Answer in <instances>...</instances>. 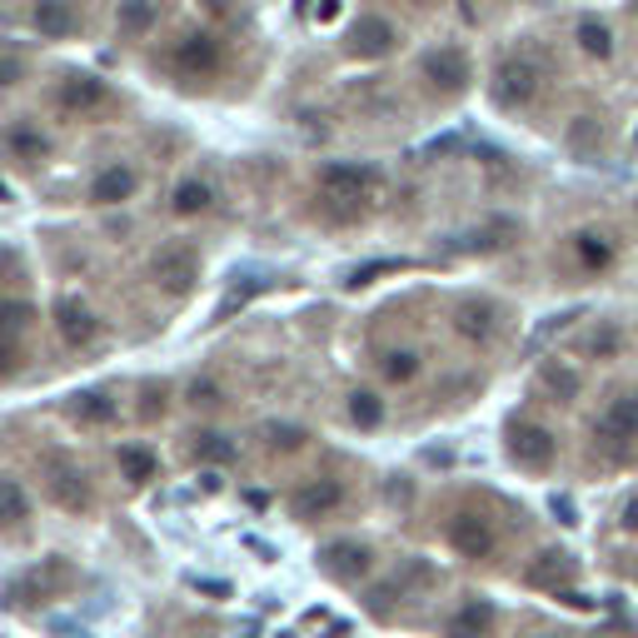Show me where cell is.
<instances>
[{
    "instance_id": "f35d334b",
    "label": "cell",
    "mask_w": 638,
    "mask_h": 638,
    "mask_svg": "<svg viewBox=\"0 0 638 638\" xmlns=\"http://www.w3.org/2000/svg\"><path fill=\"white\" fill-rule=\"evenodd\" d=\"M189 400H195V404H220V390H214V384H195V390H189Z\"/></svg>"
},
{
    "instance_id": "603a6c76",
    "label": "cell",
    "mask_w": 638,
    "mask_h": 638,
    "mask_svg": "<svg viewBox=\"0 0 638 638\" xmlns=\"http://www.w3.org/2000/svg\"><path fill=\"white\" fill-rule=\"evenodd\" d=\"M120 474H125V479H135V484L155 479V454L145 450V444H120Z\"/></svg>"
},
{
    "instance_id": "8992f818",
    "label": "cell",
    "mask_w": 638,
    "mask_h": 638,
    "mask_svg": "<svg viewBox=\"0 0 638 638\" xmlns=\"http://www.w3.org/2000/svg\"><path fill=\"white\" fill-rule=\"evenodd\" d=\"M150 270H155V280H160V290H170V295H189V290H195V280H200L195 255H189V249H180V245L160 249Z\"/></svg>"
},
{
    "instance_id": "9c48e42d",
    "label": "cell",
    "mask_w": 638,
    "mask_h": 638,
    "mask_svg": "<svg viewBox=\"0 0 638 638\" xmlns=\"http://www.w3.org/2000/svg\"><path fill=\"white\" fill-rule=\"evenodd\" d=\"M394 40H400V30H394L384 15H359L355 30H349V50H355L359 60H379V56H390Z\"/></svg>"
},
{
    "instance_id": "7c38bea8",
    "label": "cell",
    "mask_w": 638,
    "mask_h": 638,
    "mask_svg": "<svg viewBox=\"0 0 638 638\" xmlns=\"http://www.w3.org/2000/svg\"><path fill=\"white\" fill-rule=\"evenodd\" d=\"M110 100L106 81H95V75H65L60 81V106L65 110H81V115H90V110H100Z\"/></svg>"
},
{
    "instance_id": "6da1fadb",
    "label": "cell",
    "mask_w": 638,
    "mask_h": 638,
    "mask_svg": "<svg viewBox=\"0 0 638 638\" xmlns=\"http://www.w3.org/2000/svg\"><path fill=\"white\" fill-rule=\"evenodd\" d=\"M539 85H544V60L533 56V50H519V56H508L499 60V71H494V95H499V106H529L533 95H539Z\"/></svg>"
},
{
    "instance_id": "5b68a950",
    "label": "cell",
    "mask_w": 638,
    "mask_h": 638,
    "mask_svg": "<svg viewBox=\"0 0 638 638\" xmlns=\"http://www.w3.org/2000/svg\"><path fill=\"white\" fill-rule=\"evenodd\" d=\"M340 504H344L340 479H309V484H299L295 494H290V514H295V519H324V514H334Z\"/></svg>"
},
{
    "instance_id": "b9f144b4",
    "label": "cell",
    "mask_w": 638,
    "mask_h": 638,
    "mask_svg": "<svg viewBox=\"0 0 638 638\" xmlns=\"http://www.w3.org/2000/svg\"><path fill=\"white\" fill-rule=\"evenodd\" d=\"M634 150H638V131H634Z\"/></svg>"
},
{
    "instance_id": "30bf717a",
    "label": "cell",
    "mask_w": 638,
    "mask_h": 638,
    "mask_svg": "<svg viewBox=\"0 0 638 638\" xmlns=\"http://www.w3.org/2000/svg\"><path fill=\"white\" fill-rule=\"evenodd\" d=\"M599 439H609V444H628V439H638V394H618V400H609V409L599 414V429H593Z\"/></svg>"
},
{
    "instance_id": "d6a6232c",
    "label": "cell",
    "mask_w": 638,
    "mask_h": 638,
    "mask_svg": "<svg viewBox=\"0 0 638 638\" xmlns=\"http://www.w3.org/2000/svg\"><path fill=\"white\" fill-rule=\"evenodd\" d=\"M30 315H36V309H30V305H21V299H11V305H5V334H11V344L25 334V324H30Z\"/></svg>"
},
{
    "instance_id": "ac0fdd59",
    "label": "cell",
    "mask_w": 638,
    "mask_h": 638,
    "mask_svg": "<svg viewBox=\"0 0 638 638\" xmlns=\"http://www.w3.org/2000/svg\"><path fill=\"white\" fill-rule=\"evenodd\" d=\"M30 21H36V30L46 40H65L75 30V11L71 0H36V11H30Z\"/></svg>"
},
{
    "instance_id": "f546056e",
    "label": "cell",
    "mask_w": 638,
    "mask_h": 638,
    "mask_svg": "<svg viewBox=\"0 0 638 638\" xmlns=\"http://www.w3.org/2000/svg\"><path fill=\"white\" fill-rule=\"evenodd\" d=\"M0 504H5V524H11V529H21V524H25V514H30V504H25V489H21V479H5V484H0Z\"/></svg>"
},
{
    "instance_id": "8d00e7d4",
    "label": "cell",
    "mask_w": 638,
    "mask_h": 638,
    "mask_svg": "<svg viewBox=\"0 0 638 638\" xmlns=\"http://www.w3.org/2000/svg\"><path fill=\"white\" fill-rule=\"evenodd\" d=\"M390 270H400V265H394V260H375V265H365V270L349 274V284H369L375 274H390Z\"/></svg>"
},
{
    "instance_id": "5bb4252c",
    "label": "cell",
    "mask_w": 638,
    "mask_h": 638,
    "mask_svg": "<svg viewBox=\"0 0 638 638\" xmlns=\"http://www.w3.org/2000/svg\"><path fill=\"white\" fill-rule=\"evenodd\" d=\"M56 330H60V340L65 344H90L100 324H95V315L81 305V299H60L56 305Z\"/></svg>"
},
{
    "instance_id": "44dd1931",
    "label": "cell",
    "mask_w": 638,
    "mask_h": 638,
    "mask_svg": "<svg viewBox=\"0 0 638 638\" xmlns=\"http://www.w3.org/2000/svg\"><path fill=\"white\" fill-rule=\"evenodd\" d=\"M155 25V0H120V11H115V30L120 36H145Z\"/></svg>"
},
{
    "instance_id": "f1b7e54d",
    "label": "cell",
    "mask_w": 638,
    "mask_h": 638,
    "mask_svg": "<svg viewBox=\"0 0 638 638\" xmlns=\"http://www.w3.org/2000/svg\"><path fill=\"white\" fill-rule=\"evenodd\" d=\"M579 46L589 50V56H599V60L614 56V36H609V25L603 21H579Z\"/></svg>"
},
{
    "instance_id": "3957f363",
    "label": "cell",
    "mask_w": 638,
    "mask_h": 638,
    "mask_svg": "<svg viewBox=\"0 0 638 638\" xmlns=\"http://www.w3.org/2000/svg\"><path fill=\"white\" fill-rule=\"evenodd\" d=\"M40 474H46V489L60 508H90V484H85V469H75L65 454H46L40 459Z\"/></svg>"
},
{
    "instance_id": "ab89813d",
    "label": "cell",
    "mask_w": 638,
    "mask_h": 638,
    "mask_svg": "<svg viewBox=\"0 0 638 638\" xmlns=\"http://www.w3.org/2000/svg\"><path fill=\"white\" fill-rule=\"evenodd\" d=\"M624 529H638V499H628L624 504Z\"/></svg>"
},
{
    "instance_id": "4dcf8cb0",
    "label": "cell",
    "mask_w": 638,
    "mask_h": 638,
    "mask_svg": "<svg viewBox=\"0 0 638 638\" xmlns=\"http://www.w3.org/2000/svg\"><path fill=\"white\" fill-rule=\"evenodd\" d=\"M419 375V359L409 355V349H394V355H384V379H394V384H404V379Z\"/></svg>"
},
{
    "instance_id": "ba28073f",
    "label": "cell",
    "mask_w": 638,
    "mask_h": 638,
    "mask_svg": "<svg viewBox=\"0 0 638 638\" xmlns=\"http://www.w3.org/2000/svg\"><path fill=\"white\" fill-rule=\"evenodd\" d=\"M319 568L334 574V579H344V584H355L369 574V549L355 544V539H334V544L319 549Z\"/></svg>"
},
{
    "instance_id": "4316f807",
    "label": "cell",
    "mask_w": 638,
    "mask_h": 638,
    "mask_svg": "<svg viewBox=\"0 0 638 638\" xmlns=\"http://www.w3.org/2000/svg\"><path fill=\"white\" fill-rule=\"evenodd\" d=\"M349 419H355L359 429H379V425H384V404H379V394H369V390L349 394Z\"/></svg>"
},
{
    "instance_id": "cb8c5ba5",
    "label": "cell",
    "mask_w": 638,
    "mask_h": 638,
    "mask_svg": "<svg viewBox=\"0 0 638 638\" xmlns=\"http://www.w3.org/2000/svg\"><path fill=\"white\" fill-rule=\"evenodd\" d=\"M214 205V189L205 185V180H185V185L175 189V214H205Z\"/></svg>"
},
{
    "instance_id": "60d3db41",
    "label": "cell",
    "mask_w": 638,
    "mask_h": 638,
    "mask_svg": "<svg viewBox=\"0 0 638 638\" xmlns=\"http://www.w3.org/2000/svg\"><path fill=\"white\" fill-rule=\"evenodd\" d=\"M15 75H21V60L5 56V85H15Z\"/></svg>"
},
{
    "instance_id": "83f0119b",
    "label": "cell",
    "mask_w": 638,
    "mask_h": 638,
    "mask_svg": "<svg viewBox=\"0 0 638 638\" xmlns=\"http://www.w3.org/2000/svg\"><path fill=\"white\" fill-rule=\"evenodd\" d=\"M544 390L559 394V400H579L584 379H579V369H568V365H544Z\"/></svg>"
},
{
    "instance_id": "e0dca14e",
    "label": "cell",
    "mask_w": 638,
    "mask_h": 638,
    "mask_svg": "<svg viewBox=\"0 0 638 638\" xmlns=\"http://www.w3.org/2000/svg\"><path fill=\"white\" fill-rule=\"evenodd\" d=\"M135 195V170L131 165H110L90 180V200L95 205H120Z\"/></svg>"
},
{
    "instance_id": "d4e9b609",
    "label": "cell",
    "mask_w": 638,
    "mask_h": 638,
    "mask_svg": "<svg viewBox=\"0 0 638 638\" xmlns=\"http://www.w3.org/2000/svg\"><path fill=\"white\" fill-rule=\"evenodd\" d=\"M574 255H579V260L589 265V270H603L614 249H609V240H603L599 230H579V235H574Z\"/></svg>"
},
{
    "instance_id": "277c9868",
    "label": "cell",
    "mask_w": 638,
    "mask_h": 638,
    "mask_svg": "<svg viewBox=\"0 0 638 638\" xmlns=\"http://www.w3.org/2000/svg\"><path fill=\"white\" fill-rule=\"evenodd\" d=\"M450 544L459 549L464 559H489L494 554V524L484 514H474V508H459L450 519Z\"/></svg>"
},
{
    "instance_id": "1f68e13d",
    "label": "cell",
    "mask_w": 638,
    "mask_h": 638,
    "mask_svg": "<svg viewBox=\"0 0 638 638\" xmlns=\"http://www.w3.org/2000/svg\"><path fill=\"white\" fill-rule=\"evenodd\" d=\"M265 434H270V450H299V444L309 439L299 425H270Z\"/></svg>"
},
{
    "instance_id": "4fadbf2b",
    "label": "cell",
    "mask_w": 638,
    "mask_h": 638,
    "mask_svg": "<svg viewBox=\"0 0 638 638\" xmlns=\"http://www.w3.org/2000/svg\"><path fill=\"white\" fill-rule=\"evenodd\" d=\"M175 65H180V71H189V75L220 71V40H214V36H185L175 46Z\"/></svg>"
},
{
    "instance_id": "e575fe53",
    "label": "cell",
    "mask_w": 638,
    "mask_h": 638,
    "mask_svg": "<svg viewBox=\"0 0 638 638\" xmlns=\"http://www.w3.org/2000/svg\"><path fill=\"white\" fill-rule=\"evenodd\" d=\"M589 349H593L599 359H614V355H618V330H614V324H603V330L589 340Z\"/></svg>"
},
{
    "instance_id": "8fae6325",
    "label": "cell",
    "mask_w": 638,
    "mask_h": 638,
    "mask_svg": "<svg viewBox=\"0 0 638 638\" xmlns=\"http://www.w3.org/2000/svg\"><path fill=\"white\" fill-rule=\"evenodd\" d=\"M425 75H429V85L434 90H464V85L474 81L469 75V56L464 50H454V46H444V50H434V56L425 60Z\"/></svg>"
},
{
    "instance_id": "d590c367",
    "label": "cell",
    "mask_w": 638,
    "mask_h": 638,
    "mask_svg": "<svg viewBox=\"0 0 638 638\" xmlns=\"http://www.w3.org/2000/svg\"><path fill=\"white\" fill-rule=\"evenodd\" d=\"M568 140H574V150H589V140H593V120L589 115H579V120H574V131H568Z\"/></svg>"
},
{
    "instance_id": "484cf974",
    "label": "cell",
    "mask_w": 638,
    "mask_h": 638,
    "mask_svg": "<svg viewBox=\"0 0 638 638\" xmlns=\"http://www.w3.org/2000/svg\"><path fill=\"white\" fill-rule=\"evenodd\" d=\"M195 459H205V464H230L235 459V444H230L225 434H214V429H205V434H195Z\"/></svg>"
},
{
    "instance_id": "d6986e66",
    "label": "cell",
    "mask_w": 638,
    "mask_h": 638,
    "mask_svg": "<svg viewBox=\"0 0 638 638\" xmlns=\"http://www.w3.org/2000/svg\"><path fill=\"white\" fill-rule=\"evenodd\" d=\"M71 414H75V419H81V425H95V429H100V425H115V400H110V394L106 390H81V394H75V400H71Z\"/></svg>"
},
{
    "instance_id": "74e56055",
    "label": "cell",
    "mask_w": 638,
    "mask_h": 638,
    "mask_svg": "<svg viewBox=\"0 0 638 638\" xmlns=\"http://www.w3.org/2000/svg\"><path fill=\"white\" fill-rule=\"evenodd\" d=\"M554 514H559V524H579V514H574V499H559L554 494Z\"/></svg>"
},
{
    "instance_id": "7a4b0ae2",
    "label": "cell",
    "mask_w": 638,
    "mask_h": 638,
    "mask_svg": "<svg viewBox=\"0 0 638 638\" xmlns=\"http://www.w3.org/2000/svg\"><path fill=\"white\" fill-rule=\"evenodd\" d=\"M369 189H375V170H365V165H324L319 170V195H324L340 214H355Z\"/></svg>"
},
{
    "instance_id": "7402d4cb",
    "label": "cell",
    "mask_w": 638,
    "mask_h": 638,
    "mask_svg": "<svg viewBox=\"0 0 638 638\" xmlns=\"http://www.w3.org/2000/svg\"><path fill=\"white\" fill-rule=\"evenodd\" d=\"M5 145H11L15 160H40V155L50 150V140L36 131V125H25V120H15L11 131H5Z\"/></svg>"
},
{
    "instance_id": "2e32d148",
    "label": "cell",
    "mask_w": 638,
    "mask_h": 638,
    "mask_svg": "<svg viewBox=\"0 0 638 638\" xmlns=\"http://www.w3.org/2000/svg\"><path fill=\"white\" fill-rule=\"evenodd\" d=\"M574 574H579V564H574L568 554H559V549H549V554H539V559H533L524 579H529L533 589H559V584H568Z\"/></svg>"
},
{
    "instance_id": "ffe728a7",
    "label": "cell",
    "mask_w": 638,
    "mask_h": 638,
    "mask_svg": "<svg viewBox=\"0 0 638 638\" xmlns=\"http://www.w3.org/2000/svg\"><path fill=\"white\" fill-rule=\"evenodd\" d=\"M454 330L474 344H489L494 340V309L489 305H459L454 309Z\"/></svg>"
},
{
    "instance_id": "836d02e7",
    "label": "cell",
    "mask_w": 638,
    "mask_h": 638,
    "mask_svg": "<svg viewBox=\"0 0 638 638\" xmlns=\"http://www.w3.org/2000/svg\"><path fill=\"white\" fill-rule=\"evenodd\" d=\"M508 235H514V225H508V220H494V225H489L484 235L474 240V245H479V249H504V245H508Z\"/></svg>"
},
{
    "instance_id": "52a82bcc",
    "label": "cell",
    "mask_w": 638,
    "mask_h": 638,
    "mask_svg": "<svg viewBox=\"0 0 638 638\" xmlns=\"http://www.w3.org/2000/svg\"><path fill=\"white\" fill-rule=\"evenodd\" d=\"M508 454L524 464V469H549L554 459V434L544 425H514L508 429Z\"/></svg>"
},
{
    "instance_id": "9a60e30c",
    "label": "cell",
    "mask_w": 638,
    "mask_h": 638,
    "mask_svg": "<svg viewBox=\"0 0 638 638\" xmlns=\"http://www.w3.org/2000/svg\"><path fill=\"white\" fill-rule=\"evenodd\" d=\"M489 628H494V609H489L484 599H469V603H459V609L450 614L444 634L450 638H484Z\"/></svg>"
}]
</instances>
